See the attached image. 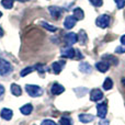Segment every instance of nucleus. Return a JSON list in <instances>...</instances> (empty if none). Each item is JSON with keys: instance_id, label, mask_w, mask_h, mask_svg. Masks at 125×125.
<instances>
[{"instance_id": "nucleus-6", "label": "nucleus", "mask_w": 125, "mask_h": 125, "mask_svg": "<svg viewBox=\"0 0 125 125\" xmlns=\"http://www.w3.org/2000/svg\"><path fill=\"white\" fill-rule=\"evenodd\" d=\"M97 112H98V116L101 117V119H104L108 113V106H106V103H100L97 105Z\"/></svg>"}, {"instance_id": "nucleus-5", "label": "nucleus", "mask_w": 125, "mask_h": 125, "mask_svg": "<svg viewBox=\"0 0 125 125\" xmlns=\"http://www.w3.org/2000/svg\"><path fill=\"white\" fill-rule=\"evenodd\" d=\"M48 11H50V13H51V15H52L53 19H56V20L61 18L62 12V9L59 8V7H56V6L50 7V8H48Z\"/></svg>"}, {"instance_id": "nucleus-22", "label": "nucleus", "mask_w": 125, "mask_h": 125, "mask_svg": "<svg viewBox=\"0 0 125 125\" xmlns=\"http://www.w3.org/2000/svg\"><path fill=\"white\" fill-rule=\"evenodd\" d=\"M41 25L43 26V28H45L47 31H50V32H56V31H57V28H56V26L51 25V24L46 23L45 21H42V22H41Z\"/></svg>"}, {"instance_id": "nucleus-14", "label": "nucleus", "mask_w": 125, "mask_h": 125, "mask_svg": "<svg viewBox=\"0 0 125 125\" xmlns=\"http://www.w3.org/2000/svg\"><path fill=\"white\" fill-rule=\"evenodd\" d=\"M10 90H11V93L15 97H19V95L22 94V88L17 83H12L10 87Z\"/></svg>"}, {"instance_id": "nucleus-28", "label": "nucleus", "mask_w": 125, "mask_h": 125, "mask_svg": "<svg viewBox=\"0 0 125 125\" xmlns=\"http://www.w3.org/2000/svg\"><path fill=\"white\" fill-rule=\"evenodd\" d=\"M35 69H37V70H39L40 73H43L44 71L46 70V67L44 66V65H36V66H35Z\"/></svg>"}, {"instance_id": "nucleus-12", "label": "nucleus", "mask_w": 125, "mask_h": 125, "mask_svg": "<svg viewBox=\"0 0 125 125\" xmlns=\"http://www.w3.org/2000/svg\"><path fill=\"white\" fill-rule=\"evenodd\" d=\"M65 91V88L62 86V84H59V83H54L52 86V88H51V92L53 93V94H55V95H58V94H62V92Z\"/></svg>"}, {"instance_id": "nucleus-17", "label": "nucleus", "mask_w": 125, "mask_h": 125, "mask_svg": "<svg viewBox=\"0 0 125 125\" xmlns=\"http://www.w3.org/2000/svg\"><path fill=\"white\" fill-rule=\"evenodd\" d=\"M93 119H94V116L91 114H80L79 115V121L81 122V123H90V122L93 121Z\"/></svg>"}, {"instance_id": "nucleus-4", "label": "nucleus", "mask_w": 125, "mask_h": 125, "mask_svg": "<svg viewBox=\"0 0 125 125\" xmlns=\"http://www.w3.org/2000/svg\"><path fill=\"white\" fill-rule=\"evenodd\" d=\"M101 99H103V92L100 89H93L90 92V100L93 102L100 101Z\"/></svg>"}, {"instance_id": "nucleus-36", "label": "nucleus", "mask_w": 125, "mask_h": 125, "mask_svg": "<svg viewBox=\"0 0 125 125\" xmlns=\"http://www.w3.org/2000/svg\"><path fill=\"white\" fill-rule=\"evenodd\" d=\"M18 1H19V2H26L28 0H18Z\"/></svg>"}, {"instance_id": "nucleus-18", "label": "nucleus", "mask_w": 125, "mask_h": 125, "mask_svg": "<svg viewBox=\"0 0 125 125\" xmlns=\"http://www.w3.org/2000/svg\"><path fill=\"white\" fill-rule=\"evenodd\" d=\"M73 18H75L77 21L83 19V18H84V13H83V11H82V9H80V8L73 9Z\"/></svg>"}, {"instance_id": "nucleus-31", "label": "nucleus", "mask_w": 125, "mask_h": 125, "mask_svg": "<svg viewBox=\"0 0 125 125\" xmlns=\"http://www.w3.org/2000/svg\"><path fill=\"white\" fill-rule=\"evenodd\" d=\"M99 124H100V125H110L109 121H108V120H105V119H102L101 121L99 122Z\"/></svg>"}, {"instance_id": "nucleus-15", "label": "nucleus", "mask_w": 125, "mask_h": 125, "mask_svg": "<svg viewBox=\"0 0 125 125\" xmlns=\"http://www.w3.org/2000/svg\"><path fill=\"white\" fill-rule=\"evenodd\" d=\"M79 70L81 71V73H90L91 71H92V67H91L88 62H81V64L79 65Z\"/></svg>"}, {"instance_id": "nucleus-26", "label": "nucleus", "mask_w": 125, "mask_h": 125, "mask_svg": "<svg viewBox=\"0 0 125 125\" xmlns=\"http://www.w3.org/2000/svg\"><path fill=\"white\" fill-rule=\"evenodd\" d=\"M94 7H101L103 4V0H89Z\"/></svg>"}, {"instance_id": "nucleus-9", "label": "nucleus", "mask_w": 125, "mask_h": 125, "mask_svg": "<svg viewBox=\"0 0 125 125\" xmlns=\"http://www.w3.org/2000/svg\"><path fill=\"white\" fill-rule=\"evenodd\" d=\"M76 55V50L73 47H65L62 50V56L67 57V58H73Z\"/></svg>"}, {"instance_id": "nucleus-27", "label": "nucleus", "mask_w": 125, "mask_h": 125, "mask_svg": "<svg viewBox=\"0 0 125 125\" xmlns=\"http://www.w3.org/2000/svg\"><path fill=\"white\" fill-rule=\"evenodd\" d=\"M114 1L119 9H123L125 7V0H114Z\"/></svg>"}, {"instance_id": "nucleus-16", "label": "nucleus", "mask_w": 125, "mask_h": 125, "mask_svg": "<svg viewBox=\"0 0 125 125\" xmlns=\"http://www.w3.org/2000/svg\"><path fill=\"white\" fill-rule=\"evenodd\" d=\"M32 111H33V105H32V104H30V103L24 104V105L21 106V109H20V112H21L23 115L31 114V113H32Z\"/></svg>"}, {"instance_id": "nucleus-8", "label": "nucleus", "mask_w": 125, "mask_h": 125, "mask_svg": "<svg viewBox=\"0 0 125 125\" xmlns=\"http://www.w3.org/2000/svg\"><path fill=\"white\" fill-rule=\"evenodd\" d=\"M76 22H77V20L73 18V15H68V17H66V19H65V22H64L65 29H67V30H70V29H73V26L76 25Z\"/></svg>"}, {"instance_id": "nucleus-35", "label": "nucleus", "mask_w": 125, "mask_h": 125, "mask_svg": "<svg viewBox=\"0 0 125 125\" xmlns=\"http://www.w3.org/2000/svg\"><path fill=\"white\" fill-rule=\"evenodd\" d=\"M2 36H3V30L0 28V37H2Z\"/></svg>"}, {"instance_id": "nucleus-34", "label": "nucleus", "mask_w": 125, "mask_h": 125, "mask_svg": "<svg viewBox=\"0 0 125 125\" xmlns=\"http://www.w3.org/2000/svg\"><path fill=\"white\" fill-rule=\"evenodd\" d=\"M121 43L123 44V45H125V35H123V36L121 37Z\"/></svg>"}, {"instance_id": "nucleus-20", "label": "nucleus", "mask_w": 125, "mask_h": 125, "mask_svg": "<svg viewBox=\"0 0 125 125\" xmlns=\"http://www.w3.org/2000/svg\"><path fill=\"white\" fill-rule=\"evenodd\" d=\"M103 61H105L106 62H109V64H112L114 65V66H116L117 64H119V62H117V59L115 58L114 56H111V55H105V56L103 57Z\"/></svg>"}, {"instance_id": "nucleus-23", "label": "nucleus", "mask_w": 125, "mask_h": 125, "mask_svg": "<svg viewBox=\"0 0 125 125\" xmlns=\"http://www.w3.org/2000/svg\"><path fill=\"white\" fill-rule=\"evenodd\" d=\"M14 0H1V6L6 9H11L13 7Z\"/></svg>"}, {"instance_id": "nucleus-11", "label": "nucleus", "mask_w": 125, "mask_h": 125, "mask_svg": "<svg viewBox=\"0 0 125 125\" xmlns=\"http://www.w3.org/2000/svg\"><path fill=\"white\" fill-rule=\"evenodd\" d=\"M0 115H1V117L3 120H6V121H10L13 116V112H12V110H10V109L3 108L1 110V112H0Z\"/></svg>"}, {"instance_id": "nucleus-2", "label": "nucleus", "mask_w": 125, "mask_h": 125, "mask_svg": "<svg viewBox=\"0 0 125 125\" xmlns=\"http://www.w3.org/2000/svg\"><path fill=\"white\" fill-rule=\"evenodd\" d=\"M110 21H111V18L109 17L108 14H101L97 18V20H95V24L101 29H105V28L109 26Z\"/></svg>"}, {"instance_id": "nucleus-29", "label": "nucleus", "mask_w": 125, "mask_h": 125, "mask_svg": "<svg viewBox=\"0 0 125 125\" xmlns=\"http://www.w3.org/2000/svg\"><path fill=\"white\" fill-rule=\"evenodd\" d=\"M41 125H56V123L54 121H52V120H44Z\"/></svg>"}, {"instance_id": "nucleus-21", "label": "nucleus", "mask_w": 125, "mask_h": 125, "mask_svg": "<svg viewBox=\"0 0 125 125\" xmlns=\"http://www.w3.org/2000/svg\"><path fill=\"white\" fill-rule=\"evenodd\" d=\"M113 87V80L111 78H106L103 82V89L104 90H110Z\"/></svg>"}, {"instance_id": "nucleus-24", "label": "nucleus", "mask_w": 125, "mask_h": 125, "mask_svg": "<svg viewBox=\"0 0 125 125\" xmlns=\"http://www.w3.org/2000/svg\"><path fill=\"white\" fill-rule=\"evenodd\" d=\"M35 67H26V68H24L23 70H21V73H20V76L21 77H25L26 75H30L32 71H34Z\"/></svg>"}, {"instance_id": "nucleus-3", "label": "nucleus", "mask_w": 125, "mask_h": 125, "mask_svg": "<svg viewBox=\"0 0 125 125\" xmlns=\"http://www.w3.org/2000/svg\"><path fill=\"white\" fill-rule=\"evenodd\" d=\"M12 71V66L8 61L3 58H0V75L6 76Z\"/></svg>"}, {"instance_id": "nucleus-37", "label": "nucleus", "mask_w": 125, "mask_h": 125, "mask_svg": "<svg viewBox=\"0 0 125 125\" xmlns=\"http://www.w3.org/2000/svg\"><path fill=\"white\" fill-rule=\"evenodd\" d=\"M2 17V13H1V11H0V18H1Z\"/></svg>"}, {"instance_id": "nucleus-13", "label": "nucleus", "mask_w": 125, "mask_h": 125, "mask_svg": "<svg viewBox=\"0 0 125 125\" xmlns=\"http://www.w3.org/2000/svg\"><path fill=\"white\" fill-rule=\"evenodd\" d=\"M64 66H65V62H64V61H59V62H53V65H52L53 71H54V73L57 75V73H61V71L62 70Z\"/></svg>"}, {"instance_id": "nucleus-19", "label": "nucleus", "mask_w": 125, "mask_h": 125, "mask_svg": "<svg viewBox=\"0 0 125 125\" xmlns=\"http://www.w3.org/2000/svg\"><path fill=\"white\" fill-rule=\"evenodd\" d=\"M77 36H78V40H79V43L81 44V45H84V44L87 43V40H88V36H87L86 32H84L83 30L80 31L79 34H78Z\"/></svg>"}, {"instance_id": "nucleus-25", "label": "nucleus", "mask_w": 125, "mask_h": 125, "mask_svg": "<svg viewBox=\"0 0 125 125\" xmlns=\"http://www.w3.org/2000/svg\"><path fill=\"white\" fill-rule=\"evenodd\" d=\"M59 124L61 125H73V122H71V119L69 117H62L59 120Z\"/></svg>"}, {"instance_id": "nucleus-10", "label": "nucleus", "mask_w": 125, "mask_h": 125, "mask_svg": "<svg viewBox=\"0 0 125 125\" xmlns=\"http://www.w3.org/2000/svg\"><path fill=\"white\" fill-rule=\"evenodd\" d=\"M95 68L100 71V73H106L110 68V64L106 62L105 61H102V62H99L95 64Z\"/></svg>"}, {"instance_id": "nucleus-33", "label": "nucleus", "mask_w": 125, "mask_h": 125, "mask_svg": "<svg viewBox=\"0 0 125 125\" xmlns=\"http://www.w3.org/2000/svg\"><path fill=\"white\" fill-rule=\"evenodd\" d=\"M3 93H4V87L0 84V95H2Z\"/></svg>"}, {"instance_id": "nucleus-32", "label": "nucleus", "mask_w": 125, "mask_h": 125, "mask_svg": "<svg viewBox=\"0 0 125 125\" xmlns=\"http://www.w3.org/2000/svg\"><path fill=\"white\" fill-rule=\"evenodd\" d=\"M75 58H77V59H81L82 58V55H81V53L79 52V51H76V55H75Z\"/></svg>"}, {"instance_id": "nucleus-7", "label": "nucleus", "mask_w": 125, "mask_h": 125, "mask_svg": "<svg viewBox=\"0 0 125 125\" xmlns=\"http://www.w3.org/2000/svg\"><path fill=\"white\" fill-rule=\"evenodd\" d=\"M77 41H78V36H77V34L76 33H73V32H70V33H68V34L65 36V43L67 44V45H73L75 43H77Z\"/></svg>"}, {"instance_id": "nucleus-1", "label": "nucleus", "mask_w": 125, "mask_h": 125, "mask_svg": "<svg viewBox=\"0 0 125 125\" xmlns=\"http://www.w3.org/2000/svg\"><path fill=\"white\" fill-rule=\"evenodd\" d=\"M25 90L29 93V95L33 98L36 97H41L43 94V89L39 86H35V84H26L25 86Z\"/></svg>"}, {"instance_id": "nucleus-38", "label": "nucleus", "mask_w": 125, "mask_h": 125, "mask_svg": "<svg viewBox=\"0 0 125 125\" xmlns=\"http://www.w3.org/2000/svg\"><path fill=\"white\" fill-rule=\"evenodd\" d=\"M122 81H123V82H124V86H125V79H123V80H122Z\"/></svg>"}, {"instance_id": "nucleus-30", "label": "nucleus", "mask_w": 125, "mask_h": 125, "mask_svg": "<svg viewBox=\"0 0 125 125\" xmlns=\"http://www.w3.org/2000/svg\"><path fill=\"white\" fill-rule=\"evenodd\" d=\"M115 53H117V54H124L125 47H123V46H119V47H116V50H115Z\"/></svg>"}]
</instances>
